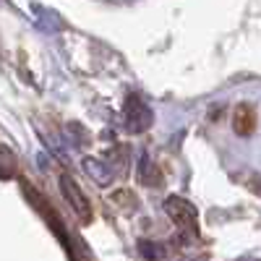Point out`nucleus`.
<instances>
[{"label": "nucleus", "instance_id": "1", "mask_svg": "<svg viewBox=\"0 0 261 261\" xmlns=\"http://www.w3.org/2000/svg\"><path fill=\"white\" fill-rule=\"evenodd\" d=\"M165 212L170 214V220L178 225L183 241H199V212L188 199L180 196H167Z\"/></svg>", "mask_w": 261, "mask_h": 261}, {"label": "nucleus", "instance_id": "2", "mask_svg": "<svg viewBox=\"0 0 261 261\" xmlns=\"http://www.w3.org/2000/svg\"><path fill=\"white\" fill-rule=\"evenodd\" d=\"M154 123V113H151L149 102L141 94H128L123 105V125L128 134H144Z\"/></svg>", "mask_w": 261, "mask_h": 261}, {"label": "nucleus", "instance_id": "3", "mask_svg": "<svg viewBox=\"0 0 261 261\" xmlns=\"http://www.w3.org/2000/svg\"><path fill=\"white\" fill-rule=\"evenodd\" d=\"M60 191L65 196V201L71 204V209L81 217L84 222H89L92 220V204H89V199L84 196V191L79 188V183L68 175V172H63V175H60Z\"/></svg>", "mask_w": 261, "mask_h": 261}, {"label": "nucleus", "instance_id": "4", "mask_svg": "<svg viewBox=\"0 0 261 261\" xmlns=\"http://www.w3.org/2000/svg\"><path fill=\"white\" fill-rule=\"evenodd\" d=\"M253 128H256V110H253V105L241 102L232 110V130L238 136H251Z\"/></svg>", "mask_w": 261, "mask_h": 261}, {"label": "nucleus", "instance_id": "5", "mask_svg": "<svg viewBox=\"0 0 261 261\" xmlns=\"http://www.w3.org/2000/svg\"><path fill=\"white\" fill-rule=\"evenodd\" d=\"M81 167L86 170V175H89L97 186H110V183H113V178H115V172H113L110 167H107L102 160H94V157H84Z\"/></svg>", "mask_w": 261, "mask_h": 261}, {"label": "nucleus", "instance_id": "6", "mask_svg": "<svg viewBox=\"0 0 261 261\" xmlns=\"http://www.w3.org/2000/svg\"><path fill=\"white\" fill-rule=\"evenodd\" d=\"M162 178H165L162 170L151 162L149 157H141V160H139V180H141L144 186H151V188L162 186Z\"/></svg>", "mask_w": 261, "mask_h": 261}, {"label": "nucleus", "instance_id": "7", "mask_svg": "<svg viewBox=\"0 0 261 261\" xmlns=\"http://www.w3.org/2000/svg\"><path fill=\"white\" fill-rule=\"evenodd\" d=\"M139 253H141L144 258H149V261H160V258H165L167 246L160 243V241H141V243H139Z\"/></svg>", "mask_w": 261, "mask_h": 261}, {"label": "nucleus", "instance_id": "8", "mask_svg": "<svg viewBox=\"0 0 261 261\" xmlns=\"http://www.w3.org/2000/svg\"><path fill=\"white\" fill-rule=\"evenodd\" d=\"M3 157H6V172H3V178H11L13 162H11V151H8V149H3Z\"/></svg>", "mask_w": 261, "mask_h": 261}, {"label": "nucleus", "instance_id": "9", "mask_svg": "<svg viewBox=\"0 0 261 261\" xmlns=\"http://www.w3.org/2000/svg\"><path fill=\"white\" fill-rule=\"evenodd\" d=\"M253 193H258V196H261V175H256V178H253Z\"/></svg>", "mask_w": 261, "mask_h": 261}, {"label": "nucleus", "instance_id": "10", "mask_svg": "<svg viewBox=\"0 0 261 261\" xmlns=\"http://www.w3.org/2000/svg\"><path fill=\"white\" fill-rule=\"evenodd\" d=\"M238 261H258V258H253V256H241Z\"/></svg>", "mask_w": 261, "mask_h": 261}]
</instances>
